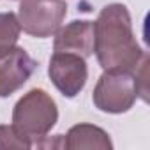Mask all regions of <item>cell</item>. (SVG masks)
I'll return each mask as SVG.
<instances>
[{
  "label": "cell",
  "mask_w": 150,
  "mask_h": 150,
  "mask_svg": "<svg viewBox=\"0 0 150 150\" xmlns=\"http://www.w3.org/2000/svg\"><path fill=\"white\" fill-rule=\"evenodd\" d=\"M94 53L103 71H138L145 53L139 48L124 4H108L94 23Z\"/></svg>",
  "instance_id": "6da1fadb"
},
{
  "label": "cell",
  "mask_w": 150,
  "mask_h": 150,
  "mask_svg": "<svg viewBox=\"0 0 150 150\" xmlns=\"http://www.w3.org/2000/svg\"><path fill=\"white\" fill-rule=\"evenodd\" d=\"M58 122V108L53 97L42 88L28 90L13 110L14 129L28 138L34 146H39L41 139H46L50 131Z\"/></svg>",
  "instance_id": "7a4b0ae2"
},
{
  "label": "cell",
  "mask_w": 150,
  "mask_h": 150,
  "mask_svg": "<svg viewBox=\"0 0 150 150\" xmlns=\"http://www.w3.org/2000/svg\"><path fill=\"white\" fill-rule=\"evenodd\" d=\"M138 99L136 74L131 71H104L92 94L94 106L104 113L129 111Z\"/></svg>",
  "instance_id": "3957f363"
},
{
  "label": "cell",
  "mask_w": 150,
  "mask_h": 150,
  "mask_svg": "<svg viewBox=\"0 0 150 150\" xmlns=\"http://www.w3.org/2000/svg\"><path fill=\"white\" fill-rule=\"evenodd\" d=\"M67 14L64 0H20L18 21L25 34L46 39L55 35Z\"/></svg>",
  "instance_id": "277c9868"
},
{
  "label": "cell",
  "mask_w": 150,
  "mask_h": 150,
  "mask_svg": "<svg viewBox=\"0 0 150 150\" xmlns=\"http://www.w3.org/2000/svg\"><path fill=\"white\" fill-rule=\"evenodd\" d=\"M48 76L64 97L72 99L85 88L88 80V67L85 58L76 53L55 51L50 58Z\"/></svg>",
  "instance_id": "5b68a950"
},
{
  "label": "cell",
  "mask_w": 150,
  "mask_h": 150,
  "mask_svg": "<svg viewBox=\"0 0 150 150\" xmlns=\"http://www.w3.org/2000/svg\"><path fill=\"white\" fill-rule=\"evenodd\" d=\"M37 62L21 46L0 51V97L18 92L34 74Z\"/></svg>",
  "instance_id": "8992f818"
},
{
  "label": "cell",
  "mask_w": 150,
  "mask_h": 150,
  "mask_svg": "<svg viewBox=\"0 0 150 150\" xmlns=\"http://www.w3.org/2000/svg\"><path fill=\"white\" fill-rule=\"evenodd\" d=\"M94 21L87 20H74L65 27H60L55 32L53 50L65 51V53H76L83 58L94 55Z\"/></svg>",
  "instance_id": "52a82bcc"
},
{
  "label": "cell",
  "mask_w": 150,
  "mask_h": 150,
  "mask_svg": "<svg viewBox=\"0 0 150 150\" xmlns=\"http://www.w3.org/2000/svg\"><path fill=\"white\" fill-rule=\"evenodd\" d=\"M62 146L67 150H81V148H96V150H111L113 143L110 134L94 124H76L62 138Z\"/></svg>",
  "instance_id": "ba28073f"
},
{
  "label": "cell",
  "mask_w": 150,
  "mask_h": 150,
  "mask_svg": "<svg viewBox=\"0 0 150 150\" xmlns=\"http://www.w3.org/2000/svg\"><path fill=\"white\" fill-rule=\"evenodd\" d=\"M20 32L21 27L14 13H0V51L16 46Z\"/></svg>",
  "instance_id": "9c48e42d"
},
{
  "label": "cell",
  "mask_w": 150,
  "mask_h": 150,
  "mask_svg": "<svg viewBox=\"0 0 150 150\" xmlns=\"http://www.w3.org/2000/svg\"><path fill=\"white\" fill-rule=\"evenodd\" d=\"M32 146V141L20 134L13 124L0 125V150H28Z\"/></svg>",
  "instance_id": "30bf717a"
}]
</instances>
